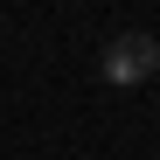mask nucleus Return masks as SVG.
Instances as JSON below:
<instances>
[{"mask_svg":"<svg viewBox=\"0 0 160 160\" xmlns=\"http://www.w3.org/2000/svg\"><path fill=\"white\" fill-rule=\"evenodd\" d=\"M160 70V42L153 35H112L104 42V84H146Z\"/></svg>","mask_w":160,"mask_h":160,"instance_id":"f257e3e1","label":"nucleus"}]
</instances>
